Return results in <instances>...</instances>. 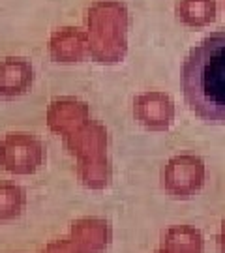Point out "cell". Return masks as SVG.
I'll list each match as a JSON object with an SVG mask.
<instances>
[{"label": "cell", "instance_id": "6da1fadb", "mask_svg": "<svg viewBox=\"0 0 225 253\" xmlns=\"http://www.w3.org/2000/svg\"><path fill=\"white\" fill-rule=\"evenodd\" d=\"M182 90L189 111L205 124H225V30L189 51L182 66Z\"/></svg>", "mask_w": 225, "mask_h": 253}, {"label": "cell", "instance_id": "7a4b0ae2", "mask_svg": "<svg viewBox=\"0 0 225 253\" xmlns=\"http://www.w3.org/2000/svg\"><path fill=\"white\" fill-rule=\"evenodd\" d=\"M44 145L36 135L17 131L0 141V165L11 174H32L44 163Z\"/></svg>", "mask_w": 225, "mask_h": 253}, {"label": "cell", "instance_id": "3957f363", "mask_svg": "<svg viewBox=\"0 0 225 253\" xmlns=\"http://www.w3.org/2000/svg\"><path fill=\"white\" fill-rule=\"evenodd\" d=\"M205 184V163L197 156L184 154L163 167L162 186L175 199H189Z\"/></svg>", "mask_w": 225, "mask_h": 253}, {"label": "cell", "instance_id": "277c9868", "mask_svg": "<svg viewBox=\"0 0 225 253\" xmlns=\"http://www.w3.org/2000/svg\"><path fill=\"white\" fill-rule=\"evenodd\" d=\"M137 122L150 131H165L175 120V103L163 92H143L134 101Z\"/></svg>", "mask_w": 225, "mask_h": 253}, {"label": "cell", "instance_id": "5b68a950", "mask_svg": "<svg viewBox=\"0 0 225 253\" xmlns=\"http://www.w3.org/2000/svg\"><path fill=\"white\" fill-rule=\"evenodd\" d=\"M34 81L32 64L23 56H8L0 60V98L23 96Z\"/></svg>", "mask_w": 225, "mask_h": 253}, {"label": "cell", "instance_id": "8992f818", "mask_svg": "<svg viewBox=\"0 0 225 253\" xmlns=\"http://www.w3.org/2000/svg\"><path fill=\"white\" fill-rule=\"evenodd\" d=\"M85 36L79 28H62L51 40V53L58 62H73L85 54Z\"/></svg>", "mask_w": 225, "mask_h": 253}, {"label": "cell", "instance_id": "52a82bcc", "mask_svg": "<svg viewBox=\"0 0 225 253\" xmlns=\"http://www.w3.org/2000/svg\"><path fill=\"white\" fill-rule=\"evenodd\" d=\"M177 15L188 27H205L216 17V0H179Z\"/></svg>", "mask_w": 225, "mask_h": 253}, {"label": "cell", "instance_id": "ba28073f", "mask_svg": "<svg viewBox=\"0 0 225 253\" xmlns=\"http://www.w3.org/2000/svg\"><path fill=\"white\" fill-rule=\"evenodd\" d=\"M27 193L15 184H0V221H9L23 214Z\"/></svg>", "mask_w": 225, "mask_h": 253}, {"label": "cell", "instance_id": "9c48e42d", "mask_svg": "<svg viewBox=\"0 0 225 253\" xmlns=\"http://www.w3.org/2000/svg\"><path fill=\"white\" fill-rule=\"evenodd\" d=\"M218 244H220L222 253H225V221H224V225H222V233H220V240H218Z\"/></svg>", "mask_w": 225, "mask_h": 253}]
</instances>
